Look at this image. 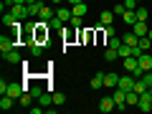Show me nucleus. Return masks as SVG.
<instances>
[{"instance_id": "obj_28", "label": "nucleus", "mask_w": 152, "mask_h": 114, "mask_svg": "<svg viewBox=\"0 0 152 114\" xmlns=\"http://www.w3.org/2000/svg\"><path fill=\"white\" fill-rule=\"evenodd\" d=\"M134 13H137V20H147V18H150V13H147V8H142V5L137 8Z\"/></svg>"}, {"instance_id": "obj_10", "label": "nucleus", "mask_w": 152, "mask_h": 114, "mask_svg": "<svg viewBox=\"0 0 152 114\" xmlns=\"http://www.w3.org/2000/svg\"><path fill=\"white\" fill-rule=\"evenodd\" d=\"M56 15H58L64 23H71V18H74V10H71L69 5H61L58 10H56Z\"/></svg>"}, {"instance_id": "obj_1", "label": "nucleus", "mask_w": 152, "mask_h": 114, "mask_svg": "<svg viewBox=\"0 0 152 114\" xmlns=\"http://www.w3.org/2000/svg\"><path fill=\"white\" fill-rule=\"evenodd\" d=\"M48 20H38L36 23V31H33V38H36V41H41V43H46V41H48Z\"/></svg>"}, {"instance_id": "obj_11", "label": "nucleus", "mask_w": 152, "mask_h": 114, "mask_svg": "<svg viewBox=\"0 0 152 114\" xmlns=\"http://www.w3.org/2000/svg\"><path fill=\"white\" fill-rule=\"evenodd\" d=\"M122 43H127V46H137V43H140V36H137V33L129 28V31L122 36Z\"/></svg>"}, {"instance_id": "obj_33", "label": "nucleus", "mask_w": 152, "mask_h": 114, "mask_svg": "<svg viewBox=\"0 0 152 114\" xmlns=\"http://www.w3.org/2000/svg\"><path fill=\"white\" fill-rule=\"evenodd\" d=\"M43 91H46L43 86H31V94H33V99H38V96H41Z\"/></svg>"}, {"instance_id": "obj_27", "label": "nucleus", "mask_w": 152, "mask_h": 114, "mask_svg": "<svg viewBox=\"0 0 152 114\" xmlns=\"http://www.w3.org/2000/svg\"><path fill=\"white\" fill-rule=\"evenodd\" d=\"M107 46H109V48H119V46H122V38H119V36L107 38Z\"/></svg>"}, {"instance_id": "obj_22", "label": "nucleus", "mask_w": 152, "mask_h": 114, "mask_svg": "<svg viewBox=\"0 0 152 114\" xmlns=\"http://www.w3.org/2000/svg\"><path fill=\"white\" fill-rule=\"evenodd\" d=\"M71 10H74V15L84 18V15H86V0H84V3H76V5H71Z\"/></svg>"}, {"instance_id": "obj_41", "label": "nucleus", "mask_w": 152, "mask_h": 114, "mask_svg": "<svg viewBox=\"0 0 152 114\" xmlns=\"http://www.w3.org/2000/svg\"><path fill=\"white\" fill-rule=\"evenodd\" d=\"M48 3H56V5H61V3H66V0H48Z\"/></svg>"}, {"instance_id": "obj_16", "label": "nucleus", "mask_w": 152, "mask_h": 114, "mask_svg": "<svg viewBox=\"0 0 152 114\" xmlns=\"http://www.w3.org/2000/svg\"><path fill=\"white\" fill-rule=\"evenodd\" d=\"M99 23H102V26H112V23H114V10H102Z\"/></svg>"}, {"instance_id": "obj_13", "label": "nucleus", "mask_w": 152, "mask_h": 114, "mask_svg": "<svg viewBox=\"0 0 152 114\" xmlns=\"http://www.w3.org/2000/svg\"><path fill=\"white\" fill-rule=\"evenodd\" d=\"M124 61V69H127V74H132V71L140 66V61H137V56H127V58H122Z\"/></svg>"}, {"instance_id": "obj_37", "label": "nucleus", "mask_w": 152, "mask_h": 114, "mask_svg": "<svg viewBox=\"0 0 152 114\" xmlns=\"http://www.w3.org/2000/svg\"><path fill=\"white\" fill-rule=\"evenodd\" d=\"M64 38L66 41H74V31H64Z\"/></svg>"}, {"instance_id": "obj_29", "label": "nucleus", "mask_w": 152, "mask_h": 114, "mask_svg": "<svg viewBox=\"0 0 152 114\" xmlns=\"http://www.w3.org/2000/svg\"><path fill=\"white\" fill-rule=\"evenodd\" d=\"M147 89H150V86L145 84V79H137V84H134V91H137V94H142V91H147Z\"/></svg>"}, {"instance_id": "obj_24", "label": "nucleus", "mask_w": 152, "mask_h": 114, "mask_svg": "<svg viewBox=\"0 0 152 114\" xmlns=\"http://www.w3.org/2000/svg\"><path fill=\"white\" fill-rule=\"evenodd\" d=\"M137 102H140V94L137 91H127V107H137Z\"/></svg>"}, {"instance_id": "obj_44", "label": "nucleus", "mask_w": 152, "mask_h": 114, "mask_svg": "<svg viewBox=\"0 0 152 114\" xmlns=\"http://www.w3.org/2000/svg\"><path fill=\"white\" fill-rule=\"evenodd\" d=\"M137 3H142V0H137Z\"/></svg>"}, {"instance_id": "obj_9", "label": "nucleus", "mask_w": 152, "mask_h": 114, "mask_svg": "<svg viewBox=\"0 0 152 114\" xmlns=\"http://www.w3.org/2000/svg\"><path fill=\"white\" fill-rule=\"evenodd\" d=\"M28 48H31V56H33V58L43 56V43H41V41H36V38H33V41H28Z\"/></svg>"}, {"instance_id": "obj_4", "label": "nucleus", "mask_w": 152, "mask_h": 114, "mask_svg": "<svg viewBox=\"0 0 152 114\" xmlns=\"http://www.w3.org/2000/svg\"><path fill=\"white\" fill-rule=\"evenodd\" d=\"M112 99H114V104H117V109H119V112H124V109H127V94L122 91L119 86H114V91H112Z\"/></svg>"}, {"instance_id": "obj_7", "label": "nucleus", "mask_w": 152, "mask_h": 114, "mask_svg": "<svg viewBox=\"0 0 152 114\" xmlns=\"http://www.w3.org/2000/svg\"><path fill=\"white\" fill-rule=\"evenodd\" d=\"M112 109H117V104H114L112 96H104L102 102H99V112H102V114H109Z\"/></svg>"}, {"instance_id": "obj_8", "label": "nucleus", "mask_w": 152, "mask_h": 114, "mask_svg": "<svg viewBox=\"0 0 152 114\" xmlns=\"http://www.w3.org/2000/svg\"><path fill=\"white\" fill-rule=\"evenodd\" d=\"M10 13L18 18V20H28V5H15V3H13Z\"/></svg>"}, {"instance_id": "obj_5", "label": "nucleus", "mask_w": 152, "mask_h": 114, "mask_svg": "<svg viewBox=\"0 0 152 114\" xmlns=\"http://www.w3.org/2000/svg\"><path fill=\"white\" fill-rule=\"evenodd\" d=\"M137 107H140L142 112H152V94H150V89L140 94V102H137Z\"/></svg>"}, {"instance_id": "obj_43", "label": "nucleus", "mask_w": 152, "mask_h": 114, "mask_svg": "<svg viewBox=\"0 0 152 114\" xmlns=\"http://www.w3.org/2000/svg\"><path fill=\"white\" fill-rule=\"evenodd\" d=\"M150 94H152V86H150Z\"/></svg>"}, {"instance_id": "obj_34", "label": "nucleus", "mask_w": 152, "mask_h": 114, "mask_svg": "<svg viewBox=\"0 0 152 114\" xmlns=\"http://www.w3.org/2000/svg\"><path fill=\"white\" fill-rule=\"evenodd\" d=\"M112 10H114V15H119V18H122V13H124L127 8H124V3H119V5H114Z\"/></svg>"}, {"instance_id": "obj_45", "label": "nucleus", "mask_w": 152, "mask_h": 114, "mask_svg": "<svg viewBox=\"0 0 152 114\" xmlns=\"http://www.w3.org/2000/svg\"><path fill=\"white\" fill-rule=\"evenodd\" d=\"M150 53H152V48H150Z\"/></svg>"}, {"instance_id": "obj_2", "label": "nucleus", "mask_w": 152, "mask_h": 114, "mask_svg": "<svg viewBox=\"0 0 152 114\" xmlns=\"http://www.w3.org/2000/svg\"><path fill=\"white\" fill-rule=\"evenodd\" d=\"M13 48H18L15 36H13V33H8V36H0V53H8V51H13Z\"/></svg>"}, {"instance_id": "obj_35", "label": "nucleus", "mask_w": 152, "mask_h": 114, "mask_svg": "<svg viewBox=\"0 0 152 114\" xmlns=\"http://www.w3.org/2000/svg\"><path fill=\"white\" fill-rule=\"evenodd\" d=\"M81 23H84V18L74 15V18H71V23H69V26H74V28H81Z\"/></svg>"}, {"instance_id": "obj_12", "label": "nucleus", "mask_w": 152, "mask_h": 114, "mask_svg": "<svg viewBox=\"0 0 152 114\" xmlns=\"http://www.w3.org/2000/svg\"><path fill=\"white\" fill-rule=\"evenodd\" d=\"M132 31H134L140 38H142V36H147V33H150V28H147V20H137L134 26H132Z\"/></svg>"}, {"instance_id": "obj_21", "label": "nucleus", "mask_w": 152, "mask_h": 114, "mask_svg": "<svg viewBox=\"0 0 152 114\" xmlns=\"http://www.w3.org/2000/svg\"><path fill=\"white\" fill-rule=\"evenodd\" d=\"M117 84H119V76H117V74H104V86L114 89Z\"/></svg>"}, {"instance_id": "obj_42", "label": "nucleus", "mask_w": 152, "mask_h": 114, "mask_svg": "<svg viewBox=\"0 0 152 114\" xmlns=\"http://www.w3.org/2000/svg\"><path fill=\"white\" fill-rule=\"evenodd\" d=\"M147 36H150V38H152V28H150V33H147Z\"/></svg>"}, {"instance_id": "obj_17", "label": "nucleus", "mask_w": 152, "mask_h": 114, "mask_svg": "<svg viewBox=\"0 0 152 114\" xmlns=\"http://www.w3.org/2000/svg\"><path fill=\"white\" fill-rule=\"evenodd\" d=\"M38 104H41V107H51V104H53V94H51L48 89H46V91L41 94V96H38Z\"/></svg>"}, {"instance_id": "obj_26", "label": "nucleus", "mask_w": 152, "mask_h": 114, "mask_svg": "<svg viewBox=\"0 0 152 114\" xmlns=\"http://www.w3.org/2000/svg\"><path fill=\"white\" fill-rule=\"evenodd\" d=\"M104 86V74H94L91 79V89H102Z\"/></svg>"}, {"instance_id": "obj_6", "label": "nucleus", "mask_w": 152, "mask_h": 114, "mask_svg": "<svg viewBox=\"0 0 152 114\" xmlns=\"http://www.w3.org/2000/svg\"><path fill=\"white\" fill-rule=\"evenodd\" d=\"M137 61H140V69L145 71V74L152 71V53H150V51H142V53L137 56Z\"/></svg>"}, {"instance_id": "obj_36", "label": "nucleus", "mask_w": 152, "mask_h": 114, "mask_svg": "<svg viewBox=\"0 0 152 114\" xmlns=\"http://www.w3.org/2000/svg\"><path fill=\"white\" fill-rule=\"evenodd\" d=\"M132 76H134V79H142V76H145V71H142V69H140V66H137V69H134V71H132Z\"/></svg>"}, {"instance_id": "obj_20", "label": "nucleus", "mask_w": 152, "mask_h": 114, "mask_svg": "<svg viewBox=\"0 0 152 114\" xmlns=\"http://www.w3.org/2000/svg\"><path fill=\"white\" fill-rule=\"evenodd\" d=\"M13 104H15V99H13V96H8V94H3V96H0V109H3V112L13 109Z\"/></svg>"}, {"instance_id": "obj_40", "label": "nucleus", "mask_w": 152, "mask_h": 114, "mask_svg": "<svg viewBox=\"0 0 152 114\" xmlns=\"http://www.w3.org/2000/svg\"><path fill=\"white\" fill-rule=\"evenodd\" d=\"M13 3H15V5H26V0H13Z\"/></svg>"}, {"instance_id": "obj_23", "label": "nucleus", "mask_w": 152, "mask_h": 114, "mask_svg": "<svg viewBox=\"0 0 152 114\" xmlns=\"http://www.w3.org/2000/svg\"><path fill=\"white\" fill-rule=\"evenodd\" d=\"M104 58H107L109 64H112V61H117V58H119V51H117V48H109V46H107V51H104Z\"/></svg>"}, {"instance_id": "obj_15", "label": "nucleus", "mask_w": 152, "mask_h": 114, "mask_svg": "<svg viewBox=\"0 0 152 114\" xmlns=\"http://www.w3.org/2000/svg\"><path fill=\"white\" fill-rule=\"evenodd\" d=\"M122 20H124V26H134V23H137V13L134 10H124V13H122Z\"/></svg>"}, {"instance_id": "obj_19", "label": "nucleus", "mask_w": 152, "mask_h": 114, "mask_svg": "<svg viewBox=\"0 0 152 114\" xmlns=\"http://www.w3.org/2000/svg\"><path fill=\"white\" fill-rule=\"evenodd\" d=\"M3 61H8V64H20V53L13 48V51H8V53H3Z\"/></svg>"}, {"instance_id": "obj_25", "label": "nucleus", "mask_w": 152, "mask_h": 114, "mask_svg": "<svg viewBox=\"0 0 152 114\" xmlns=\"http://www.w3.org/2000/svg\"><path fill=\"white\" fill-rule=\"evenodd\" d=\"M137 46H140L142 51H150V48H152V38H150V36H142V38H140V43H137Z\"/></svg>"}, {"instance_id": "obj_30", "label": "nucleus", "mask_w": 152, "mask_h": 114, "mask_svg": "<svg viewBox=\"0 0 152 114\" xmlns=\"http://www.w3.org/2000/svg\"><path fill=\"white\" fill-rule=\"evenodd\" d=\"M102 33H104V38H112V36H117L114 26H102Z\"/></svg>"}, {"instance_id": "obj_14", "label": "nucleus", "mask_w": 152, "mask_h": 114, "mask_svg": "<svg viewBox=\"0 0 152 114\" xmlns=\"http://www.w3.org/2000/svg\"><path fill=\"white\" fill-rule=\"evenodd\" d=\"M38 18H41V20H51V18H56V10H53L51 5H46V3H43V8H41V15H38Z\"/></svg>"}, {"instance_id": "obj_38", "label": "nucleus", "mask_w": 152, "mask_h": 114, "mask_svg": "<svg viewBox=\"0 0 152 114\" xmlns=\"http://www.w3.org/2000/svg\"><path fill=\"white\" fill-rule=\"evenodd\" d=\"M31 114H43V107H31Z\"/></svg>"}, {"instance_id": "obj_32", "label": "nucleus", "mask_w": 152, "mask_h": 114, "mask_svg": "<svg viewBox=\"0 0 152 114\" xmlns=\"http://www.w3.org/2000/svg\"><path fill=\"white\" fill-rule=\"evenodd\" d=\"M122 3H124L127 10H137V8H140V3H137V0H122Z\"/></svg>"}, {"instance_id": "obj_3", "label": "nucleus", "mask_w": 152, "mask_h": 114, "mask_svg": "<svg viewBox=\"0 0 152 114\" xmlns=\"http://www.w3.org/2000/svg\"><path fill=\"white\" fill-rule=\"evenodd\" d=\"M134 84H137L134 76H132V74H124V76H119V84H117V86L127 94V91H134Z\"/></svg>"}, {"instance_id": "obj_31", "label": "nucleus", "mask_w": 152, "mask_h": 114, "mask_svg": "<svg viewBox=\"0 0 152 114\" xmlns=\"http://www.w3.org/2000/svg\"><path fill=\"white\" fill-rule=\"evenodd\" d=\"M61 104H66V96L56 91V94H53V107H61Z\"/></svg>"}, {"instance_id": "obj_18", "label": "nucleus", "mask_w": 152, "mask_h": 114, "mask_svg": "<svg viewBox=\"0 0 152 114\" xmlns=\"http://www.w3.org/2000/svg\"><path fill=\"white\" fill-rule=\"evenodd\" d=\"M41 8H43V3H31V5H28V18H38L41 15Z\"/></svg>"}, {"instance_id": "obj_39", "label": "nucleus", "mask_w": 152, "mask_h": 114, "mask_svg": "<svg viewBox=\"0 0 152 114\" xmlns=\"http://www.w3.org/2000/svg\"><path fill=\"white\" fill-rule=\"evenodd\" d=\"M66 3H69V5H76V3H84V0H66Z\"/></svg>"}]
</instances>
